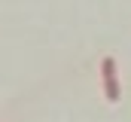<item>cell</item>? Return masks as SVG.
Listing matches in <instances>:
<instances>
[{
	"label": "cell",
	"instance_id": "obj_1",
	"mask_svg": "<svg viewBox=\"0 0 131 122\" xmlns=\"http://www.w3.org/2000/svg\"><path fill=\"white\" fill-rule=\"evenodd\" d=\"M101 79H104V98L110 104H116L119 101V76H116V61L110 55L101 61Z\"/></svg>",
	"mask_w": 131,
	"mask_h": 122
}]
</instances>
